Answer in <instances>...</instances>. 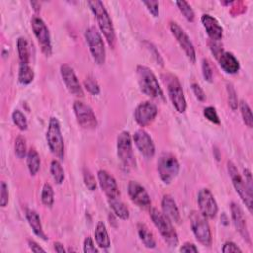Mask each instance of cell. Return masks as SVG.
Listing matches in <instances>:
<instances>
[{
	"label": "cell",
	"instance_id": "cell-1",
	"mask_svg": "<svg viewBox=\"0 0 253 253\" xmlns=\"http://www.w3.org/2000/svg\"><path fill=\"white\" fill-rule=\"evenodd\" d=\"M137 75L139 85L143 93H145L152 99L165 102L163 90L160 87L157 76L151 68L145 65H139L137 67Z\"/></svg>",
	"mask_w": 253,
	"mask_h": 253
},
{
	"label": "cell",
	"instance_id": "cell-2",
	"mask_svg": "<svg viewBox=\"0 0 253 253\" xmlns=\"http://www.w3.org/2000/svg\"><path fill=\"white\" fill-rule=\"evenodd\" d=\"M91 11L95 15L98 26L103 33L108 45L114 49L116 45V33L112 23V20L104 6V4L99 0H93V1L87 2Z\"/></svg>",
	"mask_w": 253,
	"mask_h": 253
},
{
	"label": "cell",
	"instance_id": "cell-3",
	"mask_svg": "<svg viewBox=\"0 0 253 253\" xmlns=\"http://www.w3.org/2000/svg\"><path fill=\"white\" fill-rule=\"evenodd\" d=\"M150 216L154 224L160 232L164 241L170 247H176L178 245L179 239L178 234L174 229V226L172 225V221L167 217H165L163 213L155 208L151 209Z\"/></svg>",
	"mask_w": 253,
	"mask_h": 253
},
{
	"label": "cell",
	"instance_id": "cell-4",
	"mask_svg": "<svg viewBox=\"0 0 253 253\" xmlns=\"http://www.w3.org/2000/svg\"><path fill=\"white\" fill-rule=\"evenodd\" d=\"M46 139L52 154L63 160L64 158V142L61 131L60 121L55 117H52L49 121Z\"/></svg>",
	"mask_w": 253,
	"mask_h": 253
},
{
	"label": "cell",
	"instance_id": "cell-5",
	"mask_svg": "<svg viewBox=\"0 0 253 253\" xmlns=\"http://www.w3.org/2000/svg\"><path fill=\"white\" fill-rule=\"evenodd\" d=\"M191 228L197 240L204 246L210 247L212 245V232L208 223L207 218L198 211H192L189 215Z\"/></svg>",
	"mask_w": 253,
	"mask_h": 253
},
{
	"label": "cell",
	"instance_id": "cell-6",
	"mask_svg": "<svg viewBox=\"0 0 253 253\" xmlns=\"http://www.w3.org/2000/svg\"><path fill=\"white\" fill-rule=\"evenodd\" d=\"M84 37L94 62L98 65L104 64L106 62V50L100 32L97 28L91 26L85 30Z\"/></svg>",
	"mask_w": 253,
	"mask_h": 253
},
{
	"label": "cell",
	"instance_id": "cell-7",
	"mask_svg": "<svg viewBox=\"0 0 253 253\" xmlns=\"http://www.w3.org/2000/svg\"><path fill=\"white\" fill-rule=\"evenodd\" d=\"M117 155L121 163L126 168L136 166V159L133 150L132 136L129 132H122L117 138Z\"/></svg>",
	"mask_w": 253,
	"mask_h": 253
},
{
	"label": "cell",
	"instance_id": "cell-8",
	"mask_svg": "<svg viewBox=\"0 0 253 253\" xmlns=\"http://www.w3.org/2000/svg\"><path fill=\"white\" fill-rule=\"evenodd\" d=\"M227 170L231 178L233 187L235 188V191L239 195L243 204L246 206L248 212L252 214V197H253L252 190L248 187L245 180L239 174L236 166L231 161L227 162Z\"/></svg>",
	"mask_w": 253,
	"mask_h": 253
},
{
	"label": "cell",
	"instance_id": "cell-9",
	"mask_svg": "<svg viewBox=\"0 0 253 253\" xmlns=\"http://www.w3.org/2000/svg\"><path fill=\"white\" fill-rule=\"evenodd\" d=\"M162 79L167 86L168 96L178 113H184L187 107L186 99L179 79L170 73L162 75Z\"/></svg>",
	"mask_w": 253,
	"mask_h": 253
},
{
	"label": "cell",
	"instance_id": "cell-10",
	"mask_svg": "<svg viewBox=\"0 0 253 253\" xmlns=\"http://www.w3.org/2000/svg\"><path fill=\"white\" fill-rule=\"evenodd\" d=\"M158 170L160 179L165 184H170L178 175L180 170L176 157L170 153H163L158 160Z\"/></svg>",
	"mask_w": 253,
	"mask_h": 253
},
{
	"label": "cell",
	"instance_id": "cell-11",
	"mask_svg": "<svg viewBox=\"0 0 253 253\" xmlns=\"http://www.w3.org/2000/svg\"><path fill=\"white\" fill-rule=\"evenodd\" d=\"M31 27L36 36L39 45L42 49V52L47 56L50 57L52 55V41L51 35L48 26L44 22V20L38 16H34L31 19Z\"/></svg>",
	"mask_w": 253,
	"mask_h": 253
},
{
	"label": "cell",
	"instance_id": "cell-12",
	"mask_svg": "<svg viewBox=\"0 0 253 253\" xmlns=\"http://www.w3.org/2000/svg\"><path fill=\"white\" fill-rule=\"evenodd\" d=\"M74 114L78 125L84 130H94L97 128V118L93 110L81 101H75L73 104Z\"/></svg>",
	"mask_w": 253,
	"mask_h": 253
},
{
	"label": "cell",
	"instance_id": "cell-13",
	"mask_svg": "<svg viewBox=\"0 0 253 253\" xmlns=\"http://www.w3.org/2000/svg\"><path fill=\"white\" fill-rule=\"evenodd\" d=\"M169 27H170V31H171L172 35L177 40L178 44L180 45V47L184 51L185 55L187 56L188 60L191 63H196V50H195V47H194L193 43L191 42L189 36L185 33V31L176 22H173V21L170 22Z\"/></svg>",
	"mask_w": 253,
	"mask_h": 253
},
{
	"label": "cell",
	"instance_id": "cell-14",
	"mask_svg": "<svg viewBox=\"0 0 253 253\" xmlns=\"http://www.w3.org/2000/svg\"><path fill=\"white\" fill-rule=\"evenodd\" d=\"M198 205L200 212L207 219H214L218 214V204L214 195L208 188H203L198 193Z\"/></svg>",
	"mask_w": 253,
	"mask_h": 253
},
{
	"label": "cell",
	"instance_id": "cell-15",
	"mask_svg": "<svg viewBox=\"0 0 253 253\" xmlns=\"http://www.w3.org/2000/svg\"><path fill=\"white\" fill-rule=\"evenodd\" d=\"M158 115V107L150 101L142 102L135 110V120L141 126L152 124Z\"/></svg>",
	"mask_w": 253,
	"mask_h": 253
},
{
	"label": "cell",
	"instance_id": "cell-16",
	"mask_svg": "<svg viewBox=\"0 0 253 253\" xmlns=\"http://www.w3.org/2000/svg\"><path fill=\"white\" fill-rule=\"evenodd\" d=\"M128 193L133 203L143 209H149L152 206V200L146 188L137 181H130Z\"/></svg>",
	"mask_w": 253,
	"mask_h": 253
},
{
	"label": "cell",
	"instance_id": "cell-17",
	"mask_svg": "<svg viewBox=\"0 0 253 253\" xmlns=\"http://www.w3.org/2000/svg\"><path fill=\"white\" fill-rule=\"evenodd\" d=\"M61 75L63 77V82L65 83V86L67 87L68 91L74 95L75 97H83L84 92L83 89L79 83V80L71 66L68 64H63L61 66Z\"/></svg>",
	"mask_w": 253,
	"mask_h": 253
},
{
	"label": "cell",
	"instance_id": "cell-18",
	"mask_svg": "<svg viewBox=\"0 0 253 253\" xmlns=\"http://www.w3.org/2000/svg\"><path fill=\"white\" fill-rule=\"evenodd\" d=\"M134 142L140 153L146 158H154L156 154V147L152 137L144 130H139L134 135Z\"/></svg>",
	"mask_w": 253,
	"mask_h": 253
},
{
	"label": "cell",
	"instance_id": "cell-19",
	"mask_svg": "<svg viewBox=\"0 0 253 253\" xmlns=\"http://www.w3.org/2000/svg\"><path fill=\"white\" fill-rule=\"evenodd\" d=\"M230 211H231V218L233 224L236 228V230L239 232L241 237L248 243H250V234L248 231L246 219L244 216V213L240 206H238L236 203L232 202L230 204Z\"/></svg>",
	"mask_w": 253,
	"mask_h": 253
},
{
	"label": "cell",
	"instance_id": "cell-20",
	"mask_svg": "<svg viewBox=\"0 0 253 253\" xmlns=\"http://www.w3.org/2000/svg\"><path fill=\"white\" fill-rule=\"evenodd\" d=\"M98 180L102 191L108 199H115L120 197V191L115 178L106 170L98 171Z\"/></svg>",
	"mask_w": 253,
	"mask_h": 253
},
{
	"label": "cell",
	"instance_id": "cell-21",
	"mask_svg": "<svg viewBox=\"0 0 253 253\" xmlns=\"http://www.w3.org/2000/svg\"><path fill=\"white\" fill-rule=\"evenodd\" d=\"M202 24L210 37L214 42H219L222 39L223 28L220 25L218 20L209 14H203L201 17Z\"/></svg>",
	"mask_w": 253,
	"mask_h": 253
},
{
	"label": "cell",
	"instance_id": "cell-22",
	"mask_svg": "<svg viewBox=\"0 0 253 253\" xmlns=\"http://www.w3.org/2000/svg\"><path fill=\"white\" fill-rule=\"evenodd\" d=\"M162 213L165 217H167L172 222L180 224L181 223V216L179 209L176 205V202L170 195H165L162 198L161 202Z\"/></svg>",
	"mask_w": 253,
	"mask_h": 253
},
{
	"label": "cell",
	"instance_id": "cell-23",
	"mask_svg": "<svg viewBox=\"0 0 253 253\" xmlns=\"http://www.w3.org/2000/svg\"><path fill=\"white\" fill-rule=\"evenodd\" d=\"M219 63L221 69L228 74H235L240 68L238 60L229 52H222L219 57Z\"/></svg>",
	"mask_w": 253,
	"mask_h": 253
},
{
	"label": "cell",
	"instance_id": "cell-24",
	"mask_svg": "<svg viewBox=\"0 0 253 253\" xmlns=\"http://www.w3.org/2000/svg\"><path fill=\"white\" fill-rule=\"evenodd\" d=\"M25 216H26L28 223L31 226V228L34 231V233L38 237H40V238H42L44 240H48V236H47V234L45 233V231L43 229V225H42L39 214L36 211H34V210L27 209L26 212H25Z\"/></svg>",
	"mask_w": 253,
	"mask_h": 253
},
{
	"label": "cell",
	"instance_id": "cell-25",
	"mask_svg": "<svg viewBox=\"0 0 253 253\" xmlns=\"http://www.w3.org/2000/svg\"><path fill=\"white\" fill-rule=\"evenodd\" d=\"M94 235H95V240L99 247L103 249H108L111 246V240H110L106 225L103 221H99L97 223Z\"/></svg>",
	"mask_w": 253,
	"mask_h": 253
},
{
	"label": "cell",
	"instance_id": "cell-26",
	"mask_svg": "<svg viewBox=\"0 0 253 253\" xmlns=\"http://www.w3.org/2000/svg\"><path fill=\"white\" fill-rule=\"evenodd\" d=\"M108 203L110 208L113 210L114 214L122 219V220H128L130 218V211L119 198L115 199H108Z\"/></svg>",
	"mask_w": 253,
	"mask_h": 253
},
{
	"label": "cell",
	"instance_id": "cell-27",
	"mask_svg": "<svg viewBox=\"0 0 253 253\" xmlns=\"http://www.w3.org/2000/svg\"><path fill=\"white\" fill-rule=\"evenodd\" d=\"M27 167L32 176H35L41 168V158L35 149H30L27 154Z\"/></svg>",
	"mask_w": 253,
	"mask_h": 253
},
{
	"label": "cell",
	"instance_id": "cell-28",
	"mask_svg": "<svg viewBox=\"0 0 253 253\" xmlns=\"http://www.w3.org/2000/svg\"><path fill=\"white\" fill-rule=\"evenodd\" d=\"M138 233L140 239L143 241L146 247L148 248H155L157 245V241L153 232L149 229V227L145 223L138 224Z\"/></svg>",
	"mask_w": 253,
	"mask_h": 253
},
{
	"label": "cell",
	"instance_id": "cell-29",
	"mask_svg": "<svg viewBox=\"0 0 253 253\" xmlns=\"http://www.w3.org/2000/svg\"><path fill=\"white\" fill-rule=\"evenodd\" d=\"M17 51H18L20 64H29L30 52H29L28 42L25 38L20 37L17 40Z\"/></svg>",
	"mask_w": 253,
	"mask_h": 253
},
{
	"label": "cell",
	"instance_id": "cell-30",
	"mask_svg": "<svg viewBox=\"0 0 253 253\" xmlns=\"http://www.w3.org/2000/svg\"><path fill=\"white\" fill-rule=\"evenodd\" d=\"M35 78V73L29 64H20L18 72V81L23 85L30 84Z\"/></svg>",
	"mask_w": 253,
	"mask_h": 253
},
{
	"label": "cell",
	"instance_id": "cell-31",
	"mask_svg": "<svg viewBox=\"0 0 253 253\" xmlns=\"http://www.w3.org/2000/svg\"><path fill=\"white\" fill-rule=\"evenodd\" d=\"M51 174L57 184H62L64 180V170L58 160H53L51 163Z\"/></svg>",
	"mask_w": 253,
	"mask_h": 253
},
{
	"label": "cell",
	"instance_id": "cell-32",
	"mask_svg": "<svg viewBox=\"0 0 253 253\" xmlns=\"http://www.w3.org/2000/svg\"><path fill=\"white\" fill-rule=\"evenodd\" d=\"M55 194H54V189L52 187L51 184L46 183L43 187V191H42V203L46 206L51 208L54 205L55 202V198H54Z\"/></svg>",
	"mask_w": 253,
	"mask_h": 253
},
{
	"label": "cell",
	"instance_id": "cell-33",
	"mask_svg": "<svg viewBox=\"0 0 253 253\" xmlns=\"http://www.w3.org/2000/svg\"><path fill=\"white\" fill-rule=\"evenodd\" d=\"M239 108H240V112H241V116H242L244 124L248 126V128H252L253 116H252V112H251L249 105L245 101H241L239 103Z\"/></svg>",
	"mask_w": 253,
	"mask_h": 253
},
{
	"label": "cell",
	"instance_id": "cell-34",
	"mask_svg": "<svg viewBox=\"0 0 253 253\" xmlns=\"http://www.w3.org/2000/svg\"><path fill=\"white\" fill-rule=\"evenodd\" d=\"M12 121L15 124V126L20 131H26L28 129V122L27 119L25 117V115L19 111V110H15L12 113Z\"/></svg>",
	"mask_w": 253,
	"mask_h": 253
},
{
	"label": "cell",
	"instance_id": "cell-35",
	"mask_svg": "<svg viewBox=\"0 0 253 253\" xmlns=\"http://www.w3.org/2000/svg\"><path fill=\"white\" fill-rule=\"evenodd\" d=\"M176 5L179 9V11L182 13V15L186 18L187 21L193 22L195 19V12L192 9V7L186 2V1H177Z\"/></svg>",
	"mask_w": 253,
	"mask_h": 253
},
{
	"label": "cell",
	"instance_id": "cell-36",
	"mask_svg": "<svg viewBox=\"0 0 253 253\" xmlns=\"http://www.w3.org/2000/svg\"><path fill=\"white\" fill-rule=\"evenodd\" d=\"M14 150H15V155L17 156L18 158L22 159L25 157H27V146H26V140L24 137L22 136H18L16 141H15V146H14Z\"/></svg>",
	"mask_w": 253,
	"mask_h": 253
},
{
	"label": "cell",
	"instance_id": "cell-37",
	"mask_svg": "<svg viewBox=\"0 0 253 253\" xmlns=\"http://www.w3.org/2000/svg\"><path fill=\"white\" fill-rule=\"evenodd\" d=\"M226 89H227V94H228V105L232 110H236L239 103H238L237 93L235 91V88L231 83H227Z\"/></svg>",
	"mask_w": 253,
	"mask_h": 253
},
{
	"label": "cell",
	"instance_id": "cell-38",
	"mask_svg": "<svg viewBox=\"0 0 253 253\" xmlns=\"http://www.w3.org/2000/svg\"><path fill=\"white\" fill-rule=\"evenodd\" d=\"M84 87L92 95H98L100 93V86L97 80L92 76L86 77V79L84 80Z\"/></svg>",
	"mask_w": 253,
	"mask_h": 253
},
{
	"label": "cell",
	"instance_id": "cell-39",
	"mask_svg": "<svg viewBox=\"0 0 253 253\" xmlns=\"http://www.w3.org/2000/svg\"><path fill=\"white\" fill-rule=\"evenodd\" d=\"M83 180H84V184L85 186L90 190V191H94L97 187V183L95 180V177L93 176V174L88 170V169H84L83 170Z\"/></svg>",
	"mask_w": 253,
	"mask_h": 253
},
{
	"label": "cell",
	"instance_id": "cell-40",
	"mask_svg": "<svg viewBox=\"0 0 253 253\" xmlns=\"http://www.w3.org/2000/svg\"><path fill=\"white\" fill-rule=\"evenodd\" d=\"M8 202H9L8 186L4 181H2L1 185H0V205H1L2 208H5L8 205Z\"/></svg>",
	"mask_w": 253,
	"mask_h": 253
},
{
	"label": "cell",
	"instance_id": "cell-41",
	"mask_svg": "<svg viewBox=\"0 0 253 253\" xmlns=\"http://www.w3.org/2000/svg\"><path fill=\"white\" fill-rule=\"evenodd\" d=\"M204 116L206 117V119H208L210 122H212L214 124H217V125L221 124V120L218 116V113H217L216 109L212 106L206 107L204 109Z\"/></svg>",
	"mask_w": 253,
	"mask_h": 253
},
{
	"label": "cell",
	"instance_id": "cell-42",
	"mask_svg": "<svg viewBox=\"0 0 253 253\" xmlns=\"http://www.w3.org/2000/svg\"><path fill=\"white\" fill-rule=\"evenodd\" d=\"M143 4L147 7L149 12L154 16V17H158L159 16V3L158 1H144Z\"/></svg>",
	"mask_w": 253,
	"mask_h": 253
},
{
	"label": "cell",
	"instance_id": "cell-43",
	"mask_svg": "<svg viewBox=\"0 0 253 253\" xmlns=\"http://www.w3.org/2000/svg\"><path fill=\"white\" fill-rule=\"evenodd\" d=\"M202 71H203V76H204L205 80H207L208 82H212L213 81V71H212L209 62L206 59H204L202 62Z\"/></svg>",
	"mask_w": 253,
	"mask_h": 253
},
{
	"label": "cell",
	"instance_id": "cell-44",
	"mask_svg": "<svg viewBox=\"0 0 253 253\" xmlns=\"http://www.w3.org/2000/svg\"><path fill=\"white\" fill-rule=\"evenodd\" d=\"M83 251L85 253H98V249L95 247L93 239L90 236H87L83 242Z\"/></svg>",
	"mask_w": 253,
	"mask_h": 253
},
{
	"label": "cell",
	"instance_id": "cell-45",
	"mask_svg": "<svg viewBox=\"0 0 253 253\" xmlns=\"http://www.w3.org/2000/svg\"><path fill=\"white\" fill-rule=\"evenodd\" d=\"M192 90L196 96V98L199 101H205L206 100V94L203 90V88L198 83H192Z\"/></svg>",
	"mask_w": 253,
	"mask_h": 253
},
{
	"label": "cell",
	"instance_id": "cell-46",
	"mask_svg": "<svg viewBox=\"0 0 253 253\" xmlns=\"http://www.w3.org/2000/svg\"><path fill=\"white\" fill-rule=\"evenodd\" d=\"M222 252L223 253H228V252H242V249L237 246L234 242L232 241H227L223 244L222 247Z\"/></svg>",
	"mask_w": 253,
	"mask_h": 253
},
{
	"label": "cell",
	"instance_id": "cell-47",
	"mask_svg": "<svg viewBox=\"0 0 253 253\" xmlns=\"http://www.w3.org/2000/svg\"><path fill=\"white\" fill-rule=\"evenodd\" d=\"M180 251L181 252H198L199 249L197 248V246L192 243V242H185L181 247H180Z\"/></svg>",
	"mask_w": 253,
	"mask_h": 253
},
{
	"label": "cell",
	"instance_id": "cell-48",
	"mask_svg": "<svg viewBox=\"0 0 253 253\" xmlns=\"http://www.w3.org/2000/svg\"><path fill=\"white\" fill-rule=\"evenodd\" d=\"M28 245H29V248L33 251V252H46V250L40 246L35 240H32V239H29L28 240Z\"/></svg>",
	"mask_w": 253,
	"mask_h": 253
},
{
	"label": "cell",
	"instance_id": "cell-49",
	"mask_svg": "<svg viewBox=\"0 0 253 253\" xmlns=\"http://www.w3.org/2000/svg\"><path fill=\"white\" fill-rule=\"evenodd\" d=\"M243 173H244V177H245V182H246V184L248 185V187L251 189V190H253V187H252V177H251V172L248 170V169H244V171H243Z\"/></svg>",
	"mask_w": 253,
	"mask_h": 253
},
{
	"label": "cell",
	"instance_id": "cell-50",
	"mask_svg": "<svg viewBox=\"0 0 253 253\" xmlns=\"http://www.w3.org/2000/svg\"><path fill=\"white\" fill-rule=\"evenodd\" d=\"M54 248H55V250H56L57 252H59V253H64V252H65V249H64L63 244L61 243V242H59V241H56V242L54 243Z\"/></svg>",
	"mask_w": 253,
	"mask_h": 253
},
{
	"label": "cell",
	"instance_id": "cell-51",
	"mask_svg": "<svg viewBox=\"0 0 253 253\" xmlns=\"http://www.w3.org/2000/svg\"><path fill=\"white\" fill-rule=\"evenodd\" d=\"M31 5H32L33 7H35L34 10H35L36 12H39V11L41 10V5H40L39 2H31Z\"/></svg>",
	"mask_w": 253,
	"mask_h": 253
}]
</instances>
